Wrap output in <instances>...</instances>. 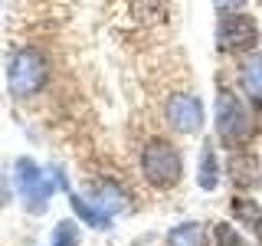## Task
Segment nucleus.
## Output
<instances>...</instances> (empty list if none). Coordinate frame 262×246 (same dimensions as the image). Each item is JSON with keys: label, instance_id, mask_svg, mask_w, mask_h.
<instances>
[{"label": "nucleus", "instance_id": "1", "mask_svg": "<svg viewBox=\"0 0 262 246\" xmlns=\"http://www.w3.org/2000/svg\"><path fill=\"white\" fill-rule=\"evenodd\" d=\"M13 184L23 197V207L30 213H43L46 210V200L53 197L56 191H66L69 194V180H66L62 168H39L33 158H16L13 161Z\"/></svg>", "mask_w": 262, "mask_h": 246}, {"label": "nucleus", "instance_id": "2", "mask_svg": "<svg viewBox=\"0 0 262 246\" xmlns=\"http://www.w3.org/2000/svg\"><path fill=\"white\" fill-rule=\"evenodd\" d=\"M252 131H256V125H252V115L243 105V98L236 92H229V89H220L216 92V138H220V145L236 151V148H243L252 138Z\"/></svg>", "mask_w": 262, "mask_h": 246}, {"label": "nucleus", "instance_id": "3", "mask_svg": "<svg viewBox=\"0 0 262 246\" xmlns=\"http://www.w3.org/2000/svg\"><path fill=\"white\" fill-rule=\"evenodd\" d=\"M49 79V63L39 49H16L7 63V86H10V95L13 98H27V95H36L39 89L46 86Z\"/></svg>", "mask_w": 262, "mask_h": 246}, {"label": "nucleus", "instance_id": "4", "mask_svg": "<svg viewBox=\"0 0 262 246\" xmlns=\"http://www.w3.org/2000/svg\"><path fill=\"white\" fill-rule=\"evenodd\" d=\"M141 174L151 187L167 191V187H174L180 180V174H184V158H180V151L170 141L154 138L141 151Z\"/></svg>", "mask_w": 262, "mask_h": 246}, {"label": "nucleus", "instance_id": "5", "mask_svg": "<svg viewBox=\"0 0 262 246\" xmlns=\"http://www.w3.org/2000/svg\"><path fill=\"white\" fill-rule=\"evenodd\" d=\"M259 39H262V33H259L256 16H249L243 10H229L220 16V23H216L220 53H252L259 46Z\"/></svg>", "mask_w": 262, "mask_h": 246}, {"label": "nucleus", "instance_id": "6", "mask_svg": "<svg viewBox=\"0 0 262 246\" xmlns=\"http://www.w3.org/2000/svg\"><path fill=\"white\" fill-rule=\"evenodd\" d=\"M164 115H167V125L180 135H196L203 128V102L196 95H170L164 105Z\"/></svg>", "mask_w": 262, "mask_h": 246}, {"label": "nucleus", "instance_id": "7", "mask_svg": "<svg viewBox=\"0 0 262 246\" xmlns=\"http://www.w3.org/2000/svg\"><path fill=\"white\" fill-rule=\"evenodd\" d=\"M226 174H229V180H233V187H243V191H252V187L262 184V168H259V161L252 158L249 151H239V148L229 154Z\"/></svg>", "mask_w": 262, "mask_h": 246}, {"label": "nucleus", "instance_id": "8", "mask_svg": "<svg viewBox=\"0 0 262 246\" xmlns=\"http://www.w3.org/2000/svg\"><path fill=\"white\" fill-rule=\"evenodd\" d=\"M220 177H223V168H220V158H216V145L207 138L200 145V158H196V184L203 191H216Z\"/></svg>", "mask_w": 262, "mask_h": 246}, {"label": "nucleus", "instance_id": "9", "mask_svg": "<svg viewBox=\"0 0 262 246\" xmlns=\"http://www.w3.org/2000/svg\"><path fill=\"white\" fill-rule=\"evenodd\" d=\"M92 203H98L105 213H112V217H118V213H125L131 207V197L125 187H118L115 180H105V184H95L92 187Z\"/></svg>", "mask_w": 262, "mask_h": 246}, {"label": "nucleus", "instance_id": "10", "mask_svg": "<svg viewBox=\"0 0 262 246\" xmlns=\"http://www.w3.org/2000/svg\"><path fill=\"white\" fill-rule=\"evenodd\" d=\"M69 197V207H72V213L82 220L85 227H92V230H112V213H105L98 203H92V200H85L82 194H76V191H69L66 194Z\"/></svg>", "mask_w": 262, "mask_h": 246}, {"label": "nucleus", "instance_id": "11", "mask_svg": "<svg viewBox=\"0 0 262 246\" xmlns=\"http://www.w3.org/2000/svg\"><path fill=\"white\" fill-rule=\"evenodd\" d=\"M229 213L236 217V223H243L262 243V207L256 200H249V197H233V200H229Z\"/></svg>", "mask_w": 262, "mask_h": 246}, {"label": "nucleus", "instance_id": "12", "mask_svg": "<svg viewBox=\"0 0 262 246\" xmlns=\"http://www.w3.org/2000/svg\"><path fill=\"white\" fill-rule=\"evenodd\" d=\"M167 246H210V233L200 220H184V223L170 227Z\"/></svg>", "mask_w": 262, "mask_h": 246}, {"label": "nucleus", "instance_id": "13", "mask_svg": "<svg viewBox=\"0 0 262 246\" xmlns=\"http://www.w3.org/2000/svg\"><path fill=\"white\" fill-rule=\"evenodd\" d=\"M239 86L246 95L262 98V53H252L249 59H243L239 66Z\"/></svg>", "mask_w": 262, "mask_h": 246}, {"label": "nucleus", "instance_id": "14", "mask_svg": "<svg viewBox=\"0 0 262 246\" xmlns=\"http://www.w3.org/2000/svg\"><path fill=\"white\" fill-rule=\"evenodd\" d=\"M79 243H82V236H79L76 220H59L53 227V243L49 246H79Z\"/></svg>", "mask_w": 262, "mask_h": 246}, {"label": "nucleus", "instance_id": "15", "mask_svg": "<svg viewBox=\"0 0 262 246\" xmlns=\"http://www.w3.org/2000/svg\"><path fill=\"white\" fill-rule=\"evenodd\" d=\"M213 240H216V246H249L243 240L239 230L229 227V223H216V227H213Z\"/></svg>", "mask_w": 262, "mask_h": 246}, {"label": "nucleus", "instance_id": "16", "mask_svg": "<svg viewBox=\"0 0 262 246\" xmlns=\"http://www.w3.org/2000/svg\"><path fill=\"white\" fill-rule=\"evenodd\" d=\"M213 4H216V10H220V13H229V10H239L246 0H213Z\"/></svg>", "mask_w": 262, "mask_h": 246}]
</instances>
